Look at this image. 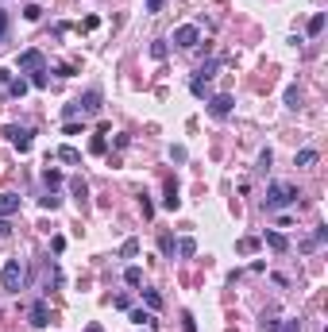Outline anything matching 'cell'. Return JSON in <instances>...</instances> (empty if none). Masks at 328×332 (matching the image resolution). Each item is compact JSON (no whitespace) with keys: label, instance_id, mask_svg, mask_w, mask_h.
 Returning <instances> with one entry per match:
<instances>
[{"label":"cell","instance_id":"1","mask_svg":"<svg viewBox=\"0 0 328 332\" xmlns=\"http://www.w3.org/2000/svg\"><path fill=\"white\" fill-rule=\"evenodd\" d=\"M297 185H290V182H274V185H267V197H263V205H267V212H278V209H290V205H297Z\"/></svg>","mask_w":328,"mask_h":332},{"label":"cell","instance_id":"2","mask_svg":"<svg viewBox=\"0 0 328 332\" xmlns=\"http://www.w3.org/2000/svg\"><path fill=\"white\" fill-rule=\"evenodd\" d=\"M97 112H101V89H89V93L78 97L74 105H66L69 120H78V116H97Z\"/></svg>","mask_w":328,"mask_h":332},{"label":"cell","instance_id":"3","mask_svg":"<svg viewBox=\"0 0 328 332\" xmlns=\"http://www.w3.org/2000/svg\"><path fill=\"white\" fill-rule=\"evenodd\" d=\"M0 286L8 290V294H19V286H24V267H19V259L4 263V271H0Z\"/></svg>","mask_w":328,"mask_h":332},{"label":"cell","instance_id":"4","mask_svg":"<svg viewBox=\"0 0 328 332\" xmlns=\"http://www.w3.org/2000/svg\"><path fill=\"white\" fill-rule=\"evenodd\" d=\"M174 43H178L181 51H193V46L201 43V27L197 23H181L178 31H174Z\"/></svg>","mask_w":328,"mask_h":332},{"label":"cell","instance_id":"5","mask_svg":"<svg viewBox=\"0 0 328 332\" xmlns=\"http://www.w3.org/2000/svg\"><path fill=\"white\" fill-rule=\"evenodd\" d=\"M19 70L39 74V70H46V58H43L39 51H24V54H19Z\"/></svg>","mask_w":328,"mask_h":332},{"label":"cell","instance_id":"6","mask_svg":"<svg viewBox=\"0 0 328 332\" xmlns=\"http://www.w3.org/2000/svg\"><path fill=\"white\" fill-rule=\"evenodd\" d=\"M4 135L12 139V147H16V151L31 147V131H27V128H16V124H12V128H4Z\"/></svg>","mask_w":328,"mask_h":332},{"label":"cell","instance_id":"7","mask_svg":"<svg viewBox=\"0 0 328 332\" xmlns=\"http://www.w3.org/2000/svg\"><path fill=\"white\" fill-rule=\"evenodd\" d=\"M19 212V197L16 193H0V220H8Z\"/></svg>","mask_w":328,"mask_h":332},{"label":"cell","instance_id":"8","mask_svg":"<svg viewBox=\"0 0 328 332\" xmlns=\"http://www.w3.org/2000/svg\"><path fill=\"white\" fill-rule=\"evenodd\" d=\"M232 105H236L232 97L220 93V97H213V101H208V112H213V116H228V112H232Z\"/></svg>","mask_w":328,"mask_h":332},{"label":"cell","instance_id":"9","mask_svg":"<svg viewBox=\"0 0 328 332\" xmlns=\"http://www.w3.org/2000/svg\"><path fill=\"white\" fill-rule=\"evenodd\" d=\"M31 324H35V328H46V324H51V309H46L43 301H35V305H31Z\"/></svg>","mask_w":328,"mask_h":332},{"label":"cell","instance_id":"10","mask_svg":"<svg viewBox=\"0 0 328 332\" xmlns=\"http://www.w3.org/2000/svg\"><path fill=\"white\" fill-rule=\"evenodd\" d=\"M69 193L78 197V205H85V201H89V185L81 182V178H74V182H69Z\"/></svg>","mask_w":328,"mask_h":332},{"label":"cell","instance_id":"11","mask_svg":"<svg viewBox=\"0 0 328 332\" xmlns=\"http://www.w3.org/2000/svg\"><path fill=\"white\" fill-rule=\"evenodd\" d=\"M267 247H270V251H286V247H290V240H286L282 232H267Z\"/></svg>","mask_w":328,"mask_h":332},{"label":"cell","instance_id":"12","mask_svg":"<svg viewBox=\"0 0 328 332\" xmlns=\"http://www.w3.org/2000/svg\"><path fill=\"white\" fill-rule=\"evenodd\" d=\"M317 158H320L317 151H313V147H305V151H297V158H294V162H297V166H313Z\"/></svg>","mask_w":328,"mask_h":332},{"label":"cell","instance_id":"13","mask_svg":"<svg viewBox=\"0 0 328 332\" xmlns=\"http://www.w3.org/2000/svg\"><path fill=\"white\" fill-rule=\"evenodd\" d=\"M174 251H178L181 259H190V255L197 251V244H193V240H181V244H174Z\"/></svg>","mask_w":328,"mask_h":332},{"label":"cell","instance_id":"14","mask_svg":"<svg viewBox=\"0 0 328 332\" xmlns=\"http://www.w3.org/2000/svg\"><path fill=\"white\" fill-rule=\"evenodd\" d=\"M104 135H108V131H101V135H93V143H89V151H93V155H104V151H108V143H104Z\"/></svg>","mask_w":328,"mask_h":332},{"label":"cell","instance_id":"15","mask_svg":"<svg viewBox=\"0 0 328 332\" xmlns=\"http://www.w3.org/2000/svg\"><path fill=\"white\" fill-rule=\"evenodd\" d=\"M124 282H128V286H139V282H143V271H139V267H128V271H124Z\"/></svg>","mask_w":328,"mask_h":332},{"label":"cell","instance_id":"16","mask_svg":"<svg viewBox=\"0 0 328 332\" xmlns=\"http://www.w3.org/2000/svg\"><path fill=\"white\" fill-rule=\"evenodd\" d=\"M286 105H290V108H297V105H301V89H297V85H290V89H286Z\"/></svg>","mask_w":328,"mask_h":332},{"label":"cell","instance_id":"17","mask_svg":"<svg viewBox=\"0 0 328 332\" xmlns=\"http://www.w3.org/2000/svg\"><path fill=\"white\" fill-rule=\"evenodd\" d=\"M162 205H166V209H178V205H181L178 201V185H174V182H170V189H166V201Z\"/></svg>","mask_w":328,"mask_h":332},{"label":"cell","instance_id":"18","mask_svg":"<svg viewBox=\"0 0 328 332\" xmlns=\"http://www.w3.org/2000/svg\"><path fill=\"white\" fill-rule=\"evenodd\" d=\"M131 321H135V324H147V328H155V317L143 313V309H135V313H131Z\"/></svg>","mask_w":328,"mask_h":332},{"label":"cell","instance_id":"19","mask_svg":"<svg viewBox=\"0 0 328 332\" xmlns=\"http://www.w3.org/2000/svg\"><path fill=\"white\" fill-rule=\"evenodd\" d=\"M58 158H62V162H81V155L74 147H58Z\"/></svg>","mask_w":328,"mask_h":332},{"label":"cell","instance_id":"20","mask_svg":"<svg viewBox=\"0 0 328 332\" xmlns=\"http://www.w3.org/2000/svg\"><path fill=\"white\" fill-rule=\"evenodd\" d=\"M213 74H216V62H205V66L197 70V78H193V81H208Z\"/></svg>","mask_w":328,"mask_h":332},{"label":"cell","instance_id":"21","mask_svg":"<svg viewBox=\"0 0 328 332\" xmlns=\"http://www.w3.org/2000/svg\"><path fill=\"white\" fill-rule=\"evenodd\" d=\"M43 182H46V185H51V189H54V185H62V174H58V170H51V166H46V170H43Z\"/></svg>","mask_w":328,"mask_h":332},{"label":"cell","instance_id":"22","mask_svg":"<svg viewBox=\"0 0 328 332\" xmlns=\"http://www.w3.org/2000/svg\"><path fill=\"white\" fill-rule=\"evenodd\" d=\"M320 31H324V16L317 12V16L309 19V35H320Z\"/></svg>","mask_w":328,"mask_h":332},{"label":"cell","instance_id":"23","mask_svg":"<svg viewBox=\"0 0 328 332\" xmlns=\"http://www.w3.org/2000/svg\"><path fill=\"white\" fill-rule=\"evenodd\" d=\"M135 251H139V240H124V247H120V255H124V259H131Z\"/></svg>","mask_w":328,"mask_h":332},{"label":"cell","instance_id":"24","mask_svg":"<svg viewBox=\"0 0 328 332\" xmlns=\"http://www.w3.org/2000/svg\"><path fill=\"white\" fill-rule=\"evenodd\" d=\"M8 93H12V97H24V93H27V81H24V78H19V81H8Z\"/></svg>","mask_w":328,"mask_h":332},{"label":"cell","instance_id":"25","mask_svg":"<svg viewBox=\"0 0 328 332\" xmlns=\"http://www.w3.org/2000/svg\"><path fill=\"white\" fill-rule=\"evenodd\" d=\"M39 205H43V209H58V197H54V193H46V197H39Z\"/></svg>","mask_w":328,"mask_h":332},{"label":"cell","instance_id":"26","mask_svg":"<svg viewBox=\"0 0 328 332\" xmlns=\"http://www.w3.org/2000/svg\"><path fill=\"white\" fill-rule=\"evenodd\" d=\"M24 16H27V19H39V16H43V8H39V4H27Z\"/></svg>","mask_w":328,"mask_h":332},{"label":"cell","instance_id":"27","mask_svg":"<svg viewBox=\"0 0 328 332\" xmlns=\"http://www.w3.org/2000/svg\"><path fill=\"white\" fill-rule=\"evenodd\" d=\"M143 297H147V305H151V309H158V305H162V297H158L155 290H147V294H143Z\"/></svg>","mask_w":328,"mask_h":332},{"label":"cell","instance_id":"28","mask_svg":"<svg viewBox=\"0 0 328 332\" xmlns=\"http://www.w3.org/2000/svg\"><path fill=\"white\" fill-rule=\"evenodd\" d=\"M4 35H8V12L0 8V43H4Z\"/></svg>","mask_w":328,"mask_h":332},{"label":"cell","instance_id":"29","mask_svg":"<svg viewBox=\"0 0 328 332\" xmlns=\"http://www.w3.org/2000/svg\"><path fill=\"white\" fill-rule=\"evenodd\" d=\"M31 85H35V89H43V85H46V70H39V74H31Z\"/></svg>","mask_w":328,"mask_h":332},{"label":"cell","instance_id":"30","mask_svg":"<svg viewBox=\"0 0 328 332\" xmlns=\"http://www.w3.org/2000/svg\"><path fill=\"white\" fill-rule=\"evenodd\" d=\"M151 54H155V58H166V43H162V39H158V43H151Z\"/></svg>","mask_w":328,"mask_h":332},{"label":"cell","instance_id":"31","mask_svg":"<svg viewBox=\"0 0 328 332\" xmlns=\"http://www.w3.org/2000/svg\"><path fill=\"white\" fill-rule=\"evenodd\" d=\"M274 332H301V321H286L282 328H274Z\"/></svg>","mask_w":328,"mask_h":332},{"label":"cell","instance_id":"32","mask_svg":"<svg viewBox=\"0 0 328 332\" xmlns=\"http://www.w3.org/2000/svg\"><path fill=\"white\" fill-rule=\"evenodd\" d=\"M236 247H240V251L247 255V251H255V247H259V244H255V240H240V244H236Z\"/></svg>","mask_w":328,"mask_h":332},{"label":"cell","instance_id":"33","mask_svg":"<svg viewBox=\"0 0 328 332\" xmlns=\"http://www.w3.org/2000/svg\"><path fill=\"white\" fill-rule=\"evenodd\" d=\"M166 8V0H147V12H162Z\"/></svg>","mask_w":328,"mask_h":332},{"label":"cell","instance_id":"34","mask_svg":"<svg viewBox=\"0 0 328 332\" xmlns=\"http://www.w3.org/2000/svg\"><path fill=\"white\" fill-rule=\"evenodd\" d=\"M181 321H185V324H181V328H185V332H197V324H193V317H190V313L181 317Z\"/></svg>","mask_w":328,"mask_h":332}]
</instances>
